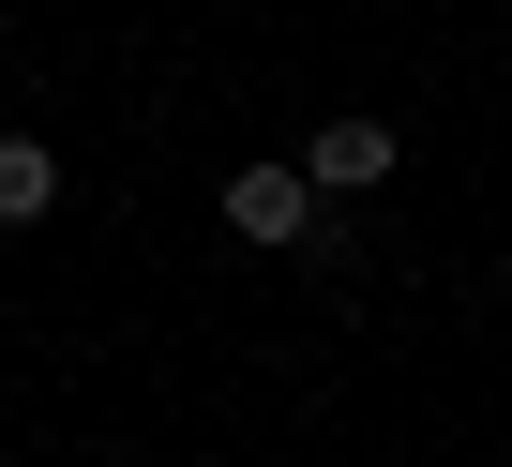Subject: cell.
Listing matches in <instances>:
<instances>
[{
    "mask_svg": "<svg viewBox=\"0 0 512 467\" xmlns=\"http://www.w3.org/2000/svg\"><path fill=\"white\" fill-rule=\"evenodd\" d=\"M61 211V151L46 136H0V226H46Z\"/></svg>",
    "mask_w": 512,
    "mask_h": 467,
    "instance_id": "3",
    "label": "cell"
},
{
    "mask_svg": "<svg viewBox=\"0 0 512 467\" xmlns=\"http://www.w3.org/2000/svg\"><path fill=\"white\" fill-rule=\"evenodd\" d=\"M317 211H332V196H317L302 166H241V181H226V242H332Z\"/></svg>",
    "mask_w": 512,
    "mask_h": 467,
    "instance_id": "1",
    "label": "cell"
},
{
    "mask_svg": "<svg viewBox=\"0 0 512 467\" xmlns=\"http://www.w3.org/2000/svg\"><path fill=\"white\" fill-rule=\"evenodd\" d=\"M392 151H407L392 121H317V151H302V181H317V196H377V181H392Z\"/></svg>",
    "mask_w": 512,
    "mask_h": 467,
    "instance_id": "2",
    "label": "cell"
}]
</instances>
